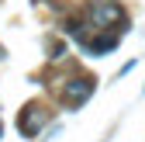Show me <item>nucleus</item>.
<instances>
[{"label": "nucleus", "instance_id": "nucleus-4", "mask_svg": "<svg viewBox=\"0 0 145 142\" xmlns=\"http://www.w3.org/2000/svg\"><path fill=\"white\" fill-rule=\"evenodd\" d=\"M135 66H138V59H128V62H124V66L118 69V80H121V76H128V73H131V69H135Z\"/></svg>", "mask_w": 145, "mask_h": 142}, {"label": "nucleus", "instance_id": "nucleus-2", "mask_svg": "<svg viewBox=\"0 0 145 142\" xmlns=\"http://www.w3.org/2000/svg\"><path fill=\"white\" fill-rule=\"evenodd\" d=\"M93 76H76V80H69L66 83V90H62V101L69 104V108H80V104L90 97V94H93Z\"/></svg>", "mask_w": 145, "mask_h": 142}, {"label": "nucleus", "instance_id": "nucleus-5", "mask_svg": "<svg viewBox=\"0 0 145 142\" xmlns=\"http://www.w3.org/2000/svg\"><path fill=\"white\" fill-rule=\"evenodd\" d=\"M0 59H4V56H0Z\"/></svg>", "mask_w": 145, "mask_h": 142}, {"label": "nucleus", "instance_id": "nucleus-1", "mask_svg": "<svg viewBox=\"0 0 145 142\" xmlns=\"http://www.w3.org/2000/svg\"><path fill=\"white\" fill-rule=\"evenodd\" d=\"M86 14H90V24L100 28V31H104V28H118V24L128 21L124 7H121V4H114V0H97V4L90 7Z\"/></svg>", "mask_w": 145, "mask_h": 142}, {"label": "nucleus", "instance_id": "nucleus-3", "mask_svg": "<svg viewBox=\"0 0 145 142\" xmlns=\"http://www.w3.org/2000/svg\"><path fill=\"white\" fill-rule=\"evenodd\" d=\"M45 118H48V114L42 111V104H28V108L21 111V121H17V128H21V135H24V139H35Z\"/></svg>", "mask_w": 145, "mask_h": 142}]
</instances>
